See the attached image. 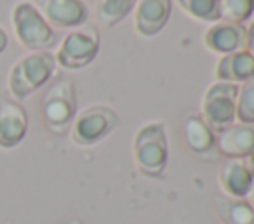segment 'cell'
Returning a JSON list of instances; mask_svg holds the SVG:
<instances>
[{
    "label": "cell",
    "instance_id": "obj_1",
    "mask_svg": "<svg viewBox=\"0 0 254 224\" xmlns=\"http://www.w3.org/2000/svg\"><path fill=\"white\" fill-rule=\"evenodd\" d=\"M10 24L18 44L30 52H48L56 44V32L30 0H18L10 10Z\"/></svg>",
    "mask_w": 254,
    "mask_h": 224
},
{
    "label": "cell",
    "instance_id": "obj_2",
    "mask_svg": "<svg viewBox=\"0 0 254 224\" xmlns=\"http://www.w3.org/2000/svg\"><path fill=\"white\" fill-rule=\"evenodd\" d=\"M56 71V57L50 52H28L14 61L8 71V91L20 101L40 89Z\"/></svg>",
    "mask_w": 254,
    "mask_h": 224
},
{
    "label": "cell",
    "instance_id": "obj_3",
    "mask_svg": "<svg viewBox=\"0 0 254 224\" xmlns=\"http://www.w3.org/2000/svg\"><path fill=\"white\" fill-rule=\"evenodd\" d=\"M167 157H169V145H167L165 125L159 121L141 125L133 137V159L137 168L143 174L157 176L165 170Z\"/></svg>",
    "mask_w": 254,
    "mask_h": 224
},
{
    "label": "cell",
    "instance_id": "obj_4",
    "mask_svg": "<svg viewBox=\"0 0 254 224\" xmlns=\"http://www.w3.org/2000/svg\"><path fill=\"white\" fill-rule=\"evenodd\" d=\"M99 52V32L95 26L83 24L69 30L54 54L56 63L65 69H81L89 65Z\"/></svg>",
    "mask_w": 254,
    "mask_h": 224
},
{
    "label": "cell",
    "instance_id": "obj_5",
    "mask_svg": "<svg viewBox=\"0 0 254 224\" xmlns=\"http://www.w3.org/2000/svg\"><path fill=\"white\" fill-rule=\"evenodd\" d=\"M236 83L214 81L206 87L200 101V119L210 129H226L236 123Z\"/></svg>",
    "mask_w": 254,
    "mask_h": 224
},
{
    "label": "cell",
    "instance_id": "obj_6",
    "mask_svg": "<svg viewBox=\"0 0 254 224\" xmlns=\"http://www.w3.org/2000/svg\"><path fill=\"white\" fill-rule=\"evenodd\" d=\"M119 123L117 113L105 105H89L75 113L71 121V141L75 145H93L107 137Z\"/></svg>",
    "mask_w": 254,
    "mask_h": 224
},
{
    "label": "cell",
    "instance_id": "obj_7",
    "mask_svg": "<svg viewBox=\"0 0 254 224\" xmlns=\"http://www.w3.org/2000/svg\"><path fill=\"white\" fill-rule=\"evenodd\" d=\"M42 117L50 131L62 133L75 117V91L71 81L54 83L42 99Z\"/></svg>",
    "mask_w": 254,
    "mask_h": 224
},
{
    "label": "cell",
    "instance_id": "obj_8",
    "mask_svg": "<svg viewBox=\"0 0 254 224\" xmlns=\"http://www.w3.org/2000/svg\"><path fill=\"white\" fill-rule=\"evenodd\" d=\"M202 44L206 50H210L218 56L234 54L238 50H244V46H246V28H244V24L216 20L206 28V32L202 36Z\"/></svg>",
    "mask_w": 254,
    "mask_h": 224
},
{
    "label": "cell",
    "instance_id": "obj_9",
    "mask_svg": "<svg viewBox=\"0 0 254 224\" xmlns=\"http://www.w3.org/2000/svg\"><path fill=\"white\" fill-rule=\"evenodd\" d=\"M171 8L173 0H137L133 8L135 32L143 38H153L167 26Z\"/></svg>",
    "mask_w": 254,
    "mask_h": 224
},
{
    "label": "cell",
    "instance_id": "obj_10",
    "mask_svg": "<svg viewBox=\"0 0 254 224\" xmlns=\"http://www.w3.org/2000/svg\"><path fill=\"white\" fill-rule=\"evenodd\" d=\"M42 16L52 28H77L87 22V6L83 0H44Z\"/></svg>",
    "mask_w": 254,
    "mask_h": 224
},
{
    "label": "cell",
    "instance_id": "obj_11",
    "mask_svg": "<svg viewBox=\"0 0 254 224\" xmlns=\"http://www.w3.org/2000/svg\"><path fill=\"white\" fill-rule=\"evenodd\" d=\"M218 151L228 159H248L254 155V125L232 123L218 131L216 137Z\"/></svg>",
    "mask_w": 254,
    "mask_h": 224
},
{
    "label": "cell",
    "instance_id": "obj_12",
    "mask_svg": "<svg viewBox=\"0 0 254 224\" xmlns=\"http://www.w3.org/2000/svg\"><path fill=\"white\" fill-rule=\"evenodd\" d=\"M28 133V113L18 101H0V149L16 147Z\"/></svg>",
    "mask_w": 254,
    "mask_h": 224
},
{
    "label": "cell",
    "instance_id": "obj_13",
    "mask_svg": "<svg viewBox=\"0 0 254 224\" xmlns=\"http://www.w3.org/2000/svg\"><path fill=\"white\" fill-rule=\"evenodd\" d=\"M252 180L254 176L246 165V159H226L218 170V186L226 198H244Z\"/></svg>",
    "mask_w": 254,
    "mask_h": 224
},
{
    "label": "cell",
    "instance_id": "obj_14",
    "mask_svg": "<svg viewBox=\"0 0 254 224\" xmlns=\"http://www.w3.org/2000/svg\"><path fill=\"white\" fill-rule=\"evenodd\" d=\"M216 81L226 83H242L250 77H254V57L246 50H238L234 54L220 56L214 69Z\"/></svg>",
    "mask_w": 254,
    "mask_h": 224
},
{
    "label": "cell",
    "instance_id": "obj_15",
    "mask_svg": "<svg viewBox=\"0 0 254 224\" xmlns=\"http://www.w3.org/2000/svg\"><path fill=\"white\" fill-rule=\"evenodd\" d=\"M183 139H185V145L192 153H198V155L206 153L214 145L212 129L198 115H190V117L185 119V123H183Z\"/></svg>",
    "mask_w": 254,
    "mask_h": 224
},
{
    "label": "cell",
    "instance_id": "obj_16",
    "mask_svg": "<svg viewBox=\"0 0 254 224\" xmlns=\"http://www.w3.org/2000/svg\"><path fill=\"white\" fill-rule=\"evenodd\" d=\"M137 0H95V18L101 26L113 28L133 12Z\"/></svg>",
    "mask_w": 254,
    "mask_h": 224
},
{
    "label": "cell",
    "instance_id": "obj_17",
    "mask_svg": "<svg viewBox=\"0 0 254 224\" xmlns=\"http://www.w3.org/2000/svg\"><path fill=\"white\" fill-rule=\"evenodd\" d=\"M220 218L226 224H254V210L244 198H226L220 204Z\"/></svg>",
    "mask_w": 254,
    "mask_h": 224
},
{
    "label": "cell",
    "instance_id": "obj_18",
    "mask_svg": "<svg viewBox=\"0 0 254 224\" xmlns=\"http://www.w3.org/2000/svg\"><path fill=\"white\" fill-rule=\"evenodd\" d=\"M236 123L254 125V77L238 83V89H236Z\"/></svg>",
    "mask_w": 254,
    "mask_h": 224
},
{
    "label": "cell",
    "instance_id": "obj_19",
    "mask_svg": "<svg viewBox=\"0 0 254 224\" xmlns=\"http://www.w3.org/2000/svg\"><path fill=\"white\" fill-rule=\"evenodd\" d=\"M220 20L242 24L254 14V0H218Z\"/></svg>",
    "mask_w": 254,
    "mask_h": 224
},
{
    "label": "cell",
    "instance_id": "obj_20",
    "mask_svg": "<svg viewBox=\"0 0 254 224\" xmlns=\"http://www.w3.org/2000/svg\"><path fill=\"white\" fill-rule=\"evenodd\" d=\"M179 6L198 22H216L220 20L218 0H177Z\"/></svg>",
    "mask_w": 254,
    "mask_h": 224
},
{
    "label": "cell",
    "instance_id": "obj_21",
    "mask_svg": "<svg viewBox=\"0 0 254 224\" xmlns=\"http://www.w3.org/2000/svg\"><path fill=\"white\" fill-rule=\"evenodd\" d=\"M244 50L254 57V22H250V26L246 28V46Z\"/></svg>",
    "mask_w": 254,
    "mask_h": 224
},
{
    "label": "cell",
    "instance_id": "obj_22",
    "mask_svg": "<svg viewBox=\"0 0 254 224\" xmlns=\"http://www.w3.org/2000/svg\"><path fill=\"white\" fill-rule=\"evenodd\" d=\"M6 48H8V34H6L4 28H0V54H2Z\"/></svg>",
    "mask_w": 254,
    "mask_h": 224
},
{
    "label": "cell",
    "instance_id": "obj_23",
    "mask_svg": "<svg viewBox=\"0 0 254 224\" xmlns=\"http://www.w3.org/2000/svg\"><path fill=\"white\" fill-rule=\"evenodd\" d=\"M244 200L252 206V210H254V180H252V184H250V190L246 192V196H244Z\"/></svg>",
    "mask_w": 254,
    "mask_h": 224
},
{
    "label": "cell",
    "instance_id": "obj_24",
    "mask_svg": "<svg viewBox=\"0 0 254 224\" xmlns=\"http://www.w3.org/2000/svg\"><path fill=\"white\" fill-rule=\"evenodd\" d=\"M246 165H248V168H250V172H252V176H254V155L246 159Z\"/></svg>",
    "mask_w": 254,
    "mask_h": 224
},
{
    "label": "cell",
    "instance_id": "obj_25",
    "mask_svg": "<svg viewBox=\"0 0 254 224\" xmlns=\"http://www.w3.org/2000/svg\"><path fill=\"white\" fill-rule=\"evenodd\" d=\"M252 16H254V14H252Z\"/></svg>",
    "mask_w": 254,
    "mask_h": 224
}]
</instances>
